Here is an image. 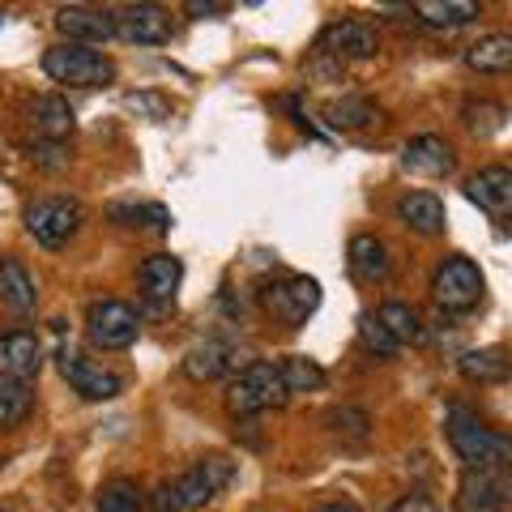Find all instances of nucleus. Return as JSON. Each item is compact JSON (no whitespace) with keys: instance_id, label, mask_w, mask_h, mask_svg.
<instances>
[{"instance_id":"2eb2a0df","label":"nucleus","mask_w":512,"mask_h":512,"mask_svg":"<svg viewBox=\"0 0 512 512\" xmlns=\"http://www.w3.org/2000/svg\"><path fill=\"white\" fill-rule=\"evenodd\" d=\"M457 512H508V478L487 474V470H470L466 483L457 491Z\"/></svg>"},{"instance_id":"20e7f679","label":"nucleus","mask_w":512,"mask_h":512,"mask_svg":"<svg viewBox=\"0 0 512 512\" xmlns=\"http://www.w3.org/2000/svg\"><path fill=\"white\" fill-rule=\"evenodd\" d=\"M82 222H86V205L77 197H39L26 205V231L43 248H64L82 231Z\"/></svg>"},{"instance_id":"e433bc0d","label":"nucleus","mask_w":512,"mask_h":512,"mask_svg":"<svg viewBox=\"0 0 512 512\" xmlns=\"http://www.w3.org/2000/svg\"><path fill=\"white\" fill-rule=\"evenodd\" d=\"M384 512H440L436 500H427V495H402L393 508H384Z\"/></svg>"},{"instance_id":"0eeeda50","label":"nucleus","mask_w":512,"mask_h":512,"mask_svg":"<svg viewBox=\"0 0 512 512\" xmlns=\"http://www.w3.org/2000/svg\"><path fill=\"white\" fill-rule=\"evenodd\" d=\"M86 333L99 350H128L141 333V316L124 299H99L86 312Z\"/></svg>"},{"instance_id":"ddd939ff","label":"nucleus","mask_w":512,"mask_h":512,"mask_svg":"<svg viewBox=\"0 0 512 512\" xmlns=\"http://www.w3.org/2000/svg\"><path fill=\"white\" fill-rule=\"evenodd\" d=\"M316 52L333 56V60H372L380 52V39H376V30L367 22H338V26H329L325 35H320Z\"/></svg>"},{"instance_id":"f03ea898","label":"nucleus","mask_w":512,"mask_h":512,"mask_svg":"<svg viewBox=\"0 0 512 512\" xmlns=\"http://www.w3.org/2000/svg\"><path fill=\"white\" fill-rule=\"evenodd\" d=\"M43 73L56 86H82V90H99L116 82V60L94 52L82 43H56L43 52Z\"/></svg>"},{"instance_id":"bb28decb","label":"nucleus","mask_w":512,"mask_h":512,"mask_svg":"<svg viewBox=\"0 0 512 512\" xmlns=\"http://www.w3.org/2000/svg\"><path fill=\"white\" fill-rule=\"evenodd\" d=\"M278 372H282L286 393H316L320 384H325V367H320L316 359H308V355H286L278 363Z\"/></svg>"},{"instance_id":"ea45409f","label":"nucleus","mask_w":512,"mask_h":512,"mask_svg":"<svg viewBox=\"0 0 512 512\" xmlns=\"http://www.w3.org/2000/svg\"><path fill=\"white\" fill-rule=\"evenodd\" d=\"M320 512H359V504H350V500H338V504H325Z\"/></svg>"},{"instance_id":"7c9ffc66","label":"nucleus","mask_w":512,"mask_h":512,"mask_svg":"<svg viewBox=\"0 0 512 512\" xmlns=\"http://www.w3.org/2000/svg\"><path fill=\"white\" fill-rule=\"evenodd\" d=\"M325 423H329V431L333 436H342V440H367V431H372V419H367L363 410H355V406H342V410H329L325 414Z\"/></svg>"},{"instance_id":"6e6552de","label":"nucleus","mask_w":512,"mask_h":512,"mask_svg":"<svg viewBox=\"0 0 512 512\" xmlns=\"http://www.w3.org/2000/svg\"><path fill=\"white\" fill-rule=\"evenodd\" d=\"M56 363H60V376L69 380V389L82 393L86 402H111V397L124 393V376L111 372V367H103V363L86 359L82 350H69V346H64L60 355H56Z\"/></svg>"},{"instance_id":"f8f14e48","label":"nucleus","mask_w":512,"mask_h":512,"mask_svg":"<svg viewBox=\"0 0 512 512\" xmlns=\"http://www.w3.org/2000/svg\"><path fill=\"white\" fill-rule=\"evenodd\" d=\"M43 367V346L35 333L26 329H13V333H0V380H35Z\"/></svg>"},{"instance_id":"aec40b11","label":"nucleus","mask_w":512,"mask_h":512,"mask_svg":"<svg viewBox=\"0 0 512 512\" xmlns=\"http://www.w3.org/2000/svg\"><path fill=\"white\" fill-rule=\"evenodd\" d=\"M0 303H5L9 312H35V303H39L35 278H30V269L22 261H13V256H0Z\"/></svg>"},{"instance_id":"f704fd0d","label":"nucleus","mask_w":512,"mask_h":512,"mask_svg":"<svg viewBox=\"0 0 512 512\" xmlns=\"http://www.w3.org/2000/svg\"><path fill=\"white\" fill-rule=\"evenodd\" d=\"M124 107L137 111V116H146V120H167V116H171V103L163 99V94H150V90L124 94Z\"/></svg>"},{"instance_id":"5701e85b","label":"nucleus","mask_w":512,"mask_h":512,"mask_svg":"<svg viewBox=\"0 0 512 512\" xmlns=\"http://www.w3.org/2000/svg\"><path fill=\"white\" fill-rule=\"evenodd\" d=\"M414 13L431 30H457V26H470L483 9L470 5V0H423V5H414Z\"/></svg>"},{"instance_id":"cd10ccee","label":"nucleus","mask_w":512,"mask_h":512,"mask_svg":"<svg viewBox=\"0 0 512 512\" xmlns=\"http://www.w3.org/2000/svg\"><path fill=\"white\" fill-rule=\"evenodd\" d=\"M30 410H35V389L18 380H0V431L26 423Z\"/></svg>"},{"instance_id":"c85d7f7f","label":"nucleus","mask_w":512,"mask_h":512,"mask_svg":"<svg viewBox=\"0 0 512 512\" xmlns=\"http://www.w3.org/2000/svg\"><path fill=\"white\" fill-rule=\"evenodd\" d=\"M376 116H380V111L367 99H342V103L325 107V120L333 128H367V124H376Z\"/></svg>"},{"instance_id":"f257e3e1","label":"nucleus","mask_w":512,"mask_h":512,"mask_svg":"<svg viewBox=\"0 0 512 512\" xmlns=\"http://www.w3.org/2000/svg\"><path fill=\"white\" fill-rule=\"evenodd\" d=\"M448 440H453L457 448V457L466 461V470H487V474H500L508 466V457H512V444L508 436H500V431H491L478 414L470 410H448Z\"/></svg>"},{"instance_id":"a878e982","label":"nucleus","mask_w":512,"mask_h":512,"mask_svg":"<svg viewBox=\"0 0 512 512\" xmlns=\"http://www.w3.org/2000/svg\"><path fill=\"white\" fill-rule=\"evenodd\" d=\"M466 64L474 73H508L512 69V39L508 35H487L474 47H466Z\"/></svg>"},{"instance_id":"b1692460","label":"nucleus","mask_w":512,"mask_h":512,"mask_svg":"<svg viewBox=\"0 0 512 512\" xmlns=\"http://www.w3.org/2000/svg\"><path fill=\"white\" fill-rule=\"evenodd\" d=\"M376 320L384 325V333L402 346V342H419L423 338V320H419V312L410 308V303H402V299H389V303H380L376 308Z\"/></svg>"},{"instance_id":"393cba45","label":"nucleus","mask_w":512,"mask_h":512,"mask_svg":"<svg viewBox=\"0 0 512 512\" xmlns=\"http://www.w3.org/2000/svg\"><path fill=\"white\" fill-rule=\"evenodd\" d=\"M461 376L478 380V384H500V380H508V355L500 346L466 350V355H461Z\"/></svg>"},{"instance_id":"c9c22d12","label":"nucleus","mask_w":512,"mask_h":512,"mask_svg":"<svg viewBox=\"0 0 512 512\" xmlns=\"http://www.w3.org/2000/svg\"><path fill=\"white\" fill-rule=\"evenodd\" d=\"M35 163L47 167V171H60V167H69V158H64L60 141H39V146H35Z\"/></svg>"},{"instance_id":"c756f323","label":"nucleus","mask_w":512,"mask_h":512,"mask_svg":"<svg viewBox=\"0 0 512 512\" xmlns=\"http://www.w3.org/2000/svg\"><path fill=\"white\" fill-rule=\"evenodd\" d=\"M94 508L99 512H146V504H141V495L133 483H124V478H116V483L99 487V500H94Z\"/></svg>"},{"instance_id":"39448f33","label":"nucleus","mask_w":512,"mask_h":512,"mask_svg":"<svg viewBox=\"0 0 512 512\" xmlns=\"http://www.w3.org/2000/svg\"><path fill=\"white\" fill-rule=\"evenodd\" d=\"M261 303H265V312L278 316L286 329H299V325H308V316L320 308V282L291 274L282 282H269L261 291Z\"/></svg>"},{"instance_id":"1a4fd4ad","label":"nucleus","mask_w":512,"mask_h":512,"mask_svg":"<svg viewBox=\"0 0 512 512\" xmlns=\"http://www.w3.org/2000/svg\"><path fill=\"white\" fill-rule=\"evenodd\" d=\"M231 478H235V461H227V457H201L197 466L175 478L171 495H175V504H180L184 512H197V508L210 504L222 487H231Z\"/></svg>"},{"instance_id":"9b49d317","label":"nucleus","mask_w":512,"mask_h":512,"mask_svg":"<svg viewBox=\"0 0 512 512\" xmlns=\"http://www.w3.org/2000/svg\"><path fill=\"white\" fill-rule=\"evenodd\" d=\"M111 22H116L120 39L141 43V47H158L171 39V18L158 5H124L120 13H111Z\"/></svg>"},{"instance_id":"4c0bfd02","label":"nucleus","mask_w":512,"mask_h":512,"mask_svg":"<svg viewBox=\"0 0 512 512\" xmlns=\"http://www.w3.org/2000/svg\"><path fill=\"white\" fill-rule=\"evenodd\" d=\"M188 13H192V18H218V13H227V5H218V0H210V5H201V0H192Z\"/></svg>"},{"instance_id":"f3484780","label":"nucleus","mask_w":512,"mask_h":512,"mask_svg":"<svg viewBox=\"0 0 512 512\" xmlns=\"http://www.w3.org/2000/svg\"><path fill=\"white\" fill-rule=\"evenodd\" d=\"M402 167L414 171V175H448L453 171V146L436 133L410 137L406 150H402Z\"/></svg>"},{"instance_id":"4be33fe9","label":"nucleus","mask_w":512,"mask_h":512,"mask_svg":"<svg viewBox=\"0 0 512 512\" xmlns=\"http://www.w3.org/2000/svg\"><path fill=\"white\" fill-rule=\"evenodd\" d=\"M350 269L363 282H384L389 278V248L376 235H355L350 239Z\"/></svg>"},{"instance_id":"a19ab883","label":"nucleus","mask_w":512,"mask_h":512,"mask_svg":"<svg viewBox=\"0 0 512 512\" xmlns=\"http://www.w3.org/2000/svg\"><path fill=\"white\" fill-rule=\"evenodd\" d=\"M0 512H9V508H0Z\"/></svg>"},{"instance_id":"2f4dec72","label":"nucleus","mask_w":512,"mask_h":512,"mask_svg":"<svg viewBox=\"0 0 512 512\" xmlns=\"http://www.w3.org/2000/svg\"><path fill=\"white\" fill-rule=\"evenodd\" d=\"M504 120H508V111L500 107V103H470L466 107V128L470 133H478V137H495L504 128Z\"/></svg>"},{"instance_id":"4468645a","label":"nucleus","mask_w":512,"mask_h":512,"mask_svg":"<svg viewBox=\"0 0 512 512\" xmlns=\"http://www.w3.org/2000/svg\"><path fill=\"white\" fill-rule=\"evenodd\" d=\"M244 367H248V355L235 342H201L184 355V372L192 380H218V376L244 372Z\"/></svg>"},{"instance_id":"dca6fc26","label":"nucleus","mask_w":512,"mask_h":512,"mask_svg":"<svg viewBox=\"0 0 512 512\" xmlns=\"http://www.w3.org/2000/svg\"><path fill=\"white\" fill-rule=\"evenodd\" d=\"M466 197L487 214H508L512 205V171L508 167H483L466 180Z\"/></svg>"},{"instance_id":"58836bf2","label":"nucleus","mask_w":512,"mask_h":512,"mask_svg":"<svg viewBox=\"0 0 512 512\" xmlns=\"http://www.w3.org/2000/svg\"><path fill=\"white\" fill-rule=\"evenodd\" d=\"M154 508H158V512H184L180 504H175L171 487H158V491H154Z\"/></svg>"},{"instance_id":"72a5a7b5","label":"nucleus","mask_w":512,"mask_h":512,"mask_svg":"<svg viewBox=\"0 0 512 512\" xmlns=\"http://www.w3.org/2000/svg\"><path fill=\"white\" fill-rule=\"evenodd\" d=\"M359 342L372 350V355H380V359H393L397 350H402V346L389 338V333H384V325H380L376 316H359Z\"/></svg>"},{"instance_id":"473e14b6","label":"nucleus","mask_w":512,"mask_h":512,"mask_svg":"<svg viewBox=\"0 0 512 512\" xmlns=\"http://www.w3.org/2000/svg\"><path fill=\"white\" fill-rule=\"evenodd\" d=\"M111 218H116L120 227H137L141 218H150L158 231L171 227V214L163 210V205H111Z\"/></svg>"},{"instance_id":"412c9836","label":"nucleus","mask_w":512,"mask_h":512,"mask_svg":"<svg viewBox=\"0 0 512 512\" xmlns=\"http://www.w3.org/2000/svg\"><path fill=\"white\" fill-rule=\"evenodd\" d=\"M30 124H35L39 141H64L73 133V107L60 94H39L35 107H30Z\"/></svg>"},{"instance_id":"a211bd4d","label":"nucleus","mask_w":512,"mask_h":512,"mask_svg":"<svg viewBox=\"0 0 512 512\" xmlns=\"http://www.w3.org/2000/svg\"><path fill=\"white\" fill-rule=\"evenodd\" d=\"M397 218H402L414 235H440L448 222V210L436 192H406V197L397 201Z\"/></svg>"},{"instance_id":"9d476101","label":"nucleus","mask_w":512,"mask_h":512,"mask_svg":"<svg viewBox=\"0 0 512 512\" xmlns=\"http://www.w3.org/2000/svg\"><path fill=\"white\" fill-rule=\"evenodd\" d=\"M56 30L64 35V43H107L116 39V22H111L107 9H90V5H60L56 9Z\"/></svg>"},{"instance_id":"6ab92c4d","label":"nucleus","mask_w":512,"mask_h":512,"mask_svg":"<svg viewBox=\"0 0 512 512\" xmlns=\"http://www.w3.org/2000/svg\"><path fill=\"white\" fill-rule=\"evenodd\" d=\"M137 282H141V291H146V299H175V291H180V282H184L180 256L154 252L150 261L137 269Z\"/></svg>"},{"instance_id":"423d86ee","label":"nucleus","mask_w":512,"mask_h":512,"mask_svg":"<svg viewBox=\"0 0 512 512\" xmlns=\"http://www.w3.org/2000/svg\"><path fill=\"white\" fill-rule=\"evenodd\" d=\"M483 291H487L483 269H478L470 256H448V261L436 269V278H431V295H436V303L448 312L474 308V303L483 299Z\"/></svg>"},{"instance_id":"7ed1b4c3","label":"nucleus","mask_w":512,"mask_h":512,"mask_svg":"<svg viewBox=\"0 0 512 512\" xmlns=\"http://www.w3.org/2000/svg\"><path fill=\"white\" fill-rule=\"evenodd\" d=\"M291 402L282 384L278 363H248L244 372H235L227 384V410L235 419H252V414H265V410H278Z\"/></svg>"}]
</instances>
